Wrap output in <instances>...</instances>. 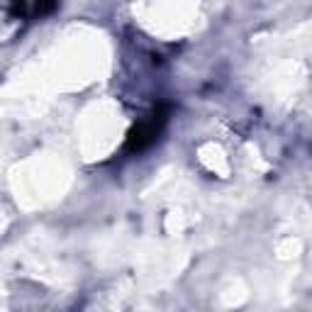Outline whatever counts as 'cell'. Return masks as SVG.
<instances>
[{
    "label": "cell",
    "mask_w": 312,
    "mask_h": 312,
    "mask_svg": "<svg viewBox=\"0 0 312 312\" xmlns=\"http://www.w3.org/2000/svg\"><path fill=\"white\" fill-rule=\"evenodd\" d=\"M166 120H169V110H166V108H159V110H154L149 117L139 120V122L129 129V134H127L125 151H129V154H142V151H146L151 144L159 139Z\"/></svg>",
    "instance_id": "1"
},
{
    "label": "cell",
    "mask_w": 312,
    "mask_h": 312,
    "mask_svg": "<svg viewBox=\"0 0 312 312\" xmlns=\"http://www.w3.org/2000/svg\"><path fill=\"white\" fill-rule=\"evenodd\" d=\"M57 7V0H37V5H34V10L39 12V15H47V12H52Z\"/></svg>",
    "instance_id": "2"
}]
</instances>
